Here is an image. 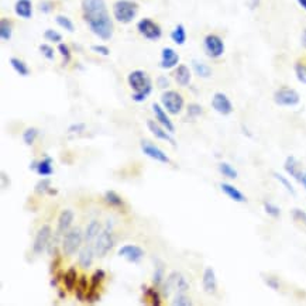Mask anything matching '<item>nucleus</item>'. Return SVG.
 <instances>
[{
    "label": "nucleus",
    "instance_id": "ea45409f",
    "mask_svg": "<svg viewBox=\"0 0 306 306\" xmlns=\"http://www.w3.org/2000/svg\"><path fill=\"white\" fill-rule=\"evenodd\" d=\"M272 175H274V178H275V179H277V181L279 182V183H281V185H282V187L285 188V189H287L289 193H291V195H292V196H295V195H296L295 188L292 187V183L289 182V179L287 178V176L282 175V174H279V172H274Z\"/></svg>",
    "mask_w": 306,
    "mask_h": 306
},
{
    "label": "nucleus",
    "instance_id": "0eeeda50",
    "mask_svg": "<svg viewBox=\"0 0 306 306\" xmlns=\"http://www.w3.org/2000/svg\"><path fill=\"white\" fill-rule=\"evenodd\" d=\"M137 31L150 41H158L162 37V30L158 24L155 23L154 20L148 17H144L141 20H138L137 23Z\"/></svg>",
    "mask_w": 306,
    "mask_h": 306
},
{
    "label": "nucleus",
    "instance_id": "f257e3e1",
    "mask_svg": "<svg viewBox=\"0 0 306 306\" xmlns=\"http://www.w3.org/2000/svg\"><path fill=\"white\" fill-rule=\"evenodd\" d=\"M82 17L93 34L108 41L113 37V22L109 16L105 0H82Z\"/></svg>",
    "mask_w": 306,
    "mask_h": 306
},
{
    "label": "nucleus",
    "instance_id": "79ce46f5",
    "mask_svg": "<svg viewBox=\"0 0 306 306\" xmlns=\"http://www.w3.org/2000/svg\"><path fill=\"white\" fill-rule=\"evenodd\" d=\"M295 75H296V79L299 80L300 84L306 85V64H295Z\"/></svg>",
    "mask_w": 306,
    "mask_h": 306
},
{
    "label": "nucleus",
    "instance_id": "e433bc0d",
    "mask_svg": "<svg viewBox=\"0 0 306 306\" xmlns=\"http://www.w3.org/2000/svg\"><path fill=\"white\" fill-rule=\"evenodd\" d=\"M40 134V131L37 127H29L23 131V142L26 146H33L34 141L37 140V137Z\"/></svg>",
    "mask_w": 306,
    "mask_h": 306
},
{
    "label": "nucleus",
    "instance_id": "c756f323",
    "mask_svg": "<svg viewBox=\"0 0 306 306\" xmlns=\"http://www.w3.org/2000/svg\"><path fill=\"white\" fill-rule=\"evenodd\" d=\"M171 40L175 43L176 46H183L187 43V30L183 24H176V27L171 31Z\"/></svg>",
    "mask_w": 306,
    "mask_h": 306
},
{
    "label": "nucleus",
    "instance_id": "a18cd8bd",
    "mask_svg": "<svg viewBox=\"0 0 306 306\" xmlns=\"http://www.w3.org/2000/svg\"><path fill=\"white\" fill-rule=\"evenodd\" d=\"M188 117H191V119H195V117H199L200 114L203 113V109L200 105L198 103H191V105H188Z\"/></svg>",
    "mask_w": 306,
    "mask_h": 306
},
{
    "label": "nucleus",
    "instance_id": "13d9d810",
    "mask_svg": "<svg viewBox=\"0 0 306 306\" xmlns=\"http://www.w3.org/2000/svg\"><path fill=\"white\" fill-rule=\"evenodd\" d=\"M157 85H158L159 89L165 91V89L170 88V79H168L167 76H158V78H157Z\"/></svg>",
    "mask_w": 306,
    "mask_h": 306
},
{
    "label": "nucleus",
    "instance_id": "5701e85b",
    "mask_svg": "<svg viewBox=\"0 0 306 306\" xmlns=\"http://www.w3.org/2000/svg\"><path fill=\"white\" fill-rule=\"evenodd\" d=\"M54 161L50 155H46L44 158L41 161H37V167H35V171L38 175L41 176H51L54 174Z\"/></svg>",
    "mask_w": 306,
    "mask_h": 306
},
{
    "label": "nucleus",
    "instance_id": "7c9ffc66",
    "mask_svg": "<svg viewBox=\"0 0 306 306\" xmlns=\"http://www.w3.org/2000/svg\"><path fill=\"white\" fill-rule=\"evenodd\" d=\"M10 65H12V68L14 69V72L20 75V76H29L30 75V68L27 67V64L24 63L23 59L12 57L10 58Z\"/></svg>",
    "mask_w": 306,
    "mask_h": 306
},
{
    "label": "nucleus",
    "instance_id": "7ed1b4c3",
    "mask_svg": "<svg viewBox=\"0 0 306 306\" xmlns=\"http://www.w3.org/2000/svg\"><path fill=\"white\" fill-rule=\"evenodd\" d=\"M113 17L121 24H129L136 18L138 5L133 0H117L113 5Z\"/></svg>",
    "mask_w": 306,
    "mask_h": 306
},
{
    "label": "nucleus",
    "instance_id": "6e6552de",
    "mask_svg": "<svg viewBox=\"0 0 306 306\" xmlns=\"http://www.w3.org/2000/svg\"><path fill=\"white\" fill-rule=\"evenodd\" d=\"M95 253L99 258H103L105 255L108 254L110 250L114 247V236L110 229H105L100 232V234L97 236V238L95 240Z\"/></svg>",
    "mask_w": 306,
    "mask_h": 306
},
{
    "label": "nucleus",
    "instance_id": "6ab92c4d",
    "mask_svg": "<svg viewBox=\"0 0 306 306\" xmlns=\"http://www.w3.org/2000/svg\"><path fill=\"white\" fill-rule=\"evenodd\" d=\"M75 215L74 212L71 209H64L61 213H59V217H58V225H57V234L63 236L64 233H67L72 226L74 223Z\"/></svg>",
    "mask_w": 306,
    "mask_h": 306
},
{
    "label": "nucleus",
    "instance_id": "9b49d317",
    "mask_svg": "<svg viewBox=\"0 0 306 306\" xmlns=\"http://www.w3.org/2000/svg\"><path fill=\"white\" fill-rule=\"evenodd\" d=\"M144 254H146V251L140 246H136V244H125L117 251L119 257L125 258L129 262H133V264H138L142 260Z\"/></svg>",
    "mask_w": 306,
    "mask_h": 306
},
{
    "label": "nucleus",
    "instance_id": "4be33fe9",
    "mask_svg": "<svg viewBox=\"0 0 306 306\" xmlns=\"http://www.w3.org/2000/svg\"><path fill=\"white\" fill-rule=\"evenodd\" d=\"M14 13L18 17L29 20L33 17V3L31 0H17L14 3Z\"/></svg>",
    "mask_w": 306,
    "mask_h": 306
},
{
    "label": "nucleus",
    "instance_id": "ddd939ff",
    "mask_svg": "<svg viewBox=\"0 0 306 306\" xmlns=\"http://www.w3.org/2000/svg\"><path fill=\"white\" fill-rule=\"evenodd\" d=\"M212 108L221 116H229L233 113V103L226 93L216 92L212 97Z\"/></svg>",
    "mask_w": 306,
    "mask_h": 306
},
{
    "label": "nucleus",
    "instance_id": "37998d69",
    "mask_svg": "<svg viewBox=\"0 0 306 306\" xmlns=\"http://www.w3.org/2000/svg\"><path fill=\"white\" fill-rule=\"evenodd\" d=\"M264 212L270 217H274V219H277V217L281 216V209L278 208L277 205L271 203V202H264Z\"/></svg>",
    "mask_w": 306,
    "mask_h": 306
},
{
    "label": "nucleus",
    "instance_id": "de8ad7c7",
    "mask_svg": "<svg viewBox=\"0 0 306 306\" xmlns=\"http://www.w3.org/2000/svg\"><path fill=\"white\" fill-rule=\"evenodd\" d=\"M40 52L43 54V57L48 59V61H52L55 58V52H54V48H52L50 44H41L40 46Z\"/></svg>",
    "mask_w": 306,
    "mask_h": 306
},
{
    "label": "nucleus",
    "instance_id": "a19ab883",
    "mask_svg": "<svg viewBox=\"0 0 306 306\" xmlns=\"http://www.w3.org/2000/svg\"><path fill=\"white\" fill-rule=\"evenodd\" d=\"M174 306H191L193 305V302L183 292H176V295L174 296V299L171 302Z\"/></svg>",
    "mask_w": 306,
    "mask_h": 306
},
{
    "label": "nucleus",
    "instance_id": "3c124183",
    "mask_svg": "<svg viewBox=\"0 0 306 306\" xmlns=\"http://www.w3.org/2000/svg\"><path fill=\"white\" fill-rule=\"evenodd\" d=\"M189 291V282L187 281V278L183 277V275H179L178 278V283H176V292H188Z\"/></svg>",
    "mask_w": 306,
    "mask_h": 306
},
{
    "label": "nucleus",
    "instance_id": "864d4df0",
    "mask_svg": "<svg viewBox=\"0 0 306 306\" xmlns=\"http://www.w3.org/2000/svg\"><path fill=\"white\" fill-rule=\"evenodd\" d=\"M41 13H44V14H48V13H51L54 10V3H52L51 0H44V2H41L40 6H38Z\"/></svg>",
    "mask_w": 306,
    "mask_h": 306
},
{
    "label": "nucleus",
    "instance_id": "bb28decb",
    "mask_svg": "<svg viewBox=\"0 0 306 306\" xmlns=\"http://www.w3.org/2000/svg\"><path fill=\"white\" fill-rule=\"evenodd\" d=\"M64 285L68 291H74L76 281H78V271L75 267H69L67 271L64 272Z\"/></svg>",
    "mask_w": 306,
    "mask_h": 306
},
{
    "label": "nucleus",
    "instance_id": "e2e57ef3",
    "mask_svg": "<svg viewBox=\"0 0 306 306\" xmlns=\"http://www.w3.org/2000/svg\"><path fill=\"white\" fill-rule=\"evenodd\" d=\"M58 298H59V299H65V298H67V294L64 292L63 289H58Z\"/></svg>",
    "mask_w": 306,
    "mask_h": 306
},
{
    "label": "nucleus",
    "instance_id": "72a5a7b5",
    "mask_svg": "<svg viewBox=\"0 0 306 306\" xmlns=\"http://www.w3.org/2000/svg\"><path fill=\"white\" fill-rule=\"evenodd\" d=\"M103 198H105V202L110 205V206H114V208H121L123 206V199L116 191H106L105 195H103Z\"/></svg>",
    "mask_w": 306,
    "mask_h": 306
},
{
    "label": "nucleus",
    "instance_id": "49530a36",
    "mask_svg": "<svg viewBox=\"0 0 306 306\" xmlns=\"http://www.w3.org/2000/svg\"><path fill=\"white\" fill-rule=\"evenodd\" d=\"M58 51H59V54L63 55L64 65H68L69 61H71V57H72V54H71V48H69L67 44L59 43V44H58Z\"/></svg>",
    "mask_w": 306,
    "mask_h": 306
},
{
    "label": "nucleus",
    "instance_id": "412c9836",
    "mask_svg": "<svg viewBox=\"0 0 306 306\" xmlns=\"http://www.w3.org/2000/svg\"><path fill=\"white\" fill-rule=\"evenodd\" d=\"M95 247L92 244H86L84 249L79 250V254H78V264H79L82 268H91L92 262H93V258H95Z\"/></svg>",
    "mask_w": 306,
    "mask_h": 306
},
{
    "label": "nucleus",
    "instance_id": "f704fd0d",
    "mask_svg": "<svg viewBox=\"0 0 306 306\" xmlns=\"http://www.w3.org/2000/svg\"><path fill=\"white\" fill-rule=\"evenodd\" d=\"M105 278H106V272L102 268H97L96 271L93 272V275L91 278V285H89V289L92 291H97V288L100 287V283L105 281Z\"/></svg>",
    "mask_w": 306,
    "mask_h": 306
},
{
    "label": "nucleus",
    "instance_id": "f8f14e48",
    "mask_svg": "<svg viewBox=\"0 0 306 306\" xmlns=\"http://www.w3.org/2000/svg\"><path fill=\"white\" fill-rule=\"evenodd\" d=\"M140 147H141V151L144 153V155H147L150 158H153L154 161H158L161 164H170L171 159L170 157L167 155V154L161 150L159 147H157L155 144H153L151 141H148V140H142L141 144H140Z\"/></svg>",
    "mask_w": 306,
    "mask_h": 306
},
{
    "label": "nucleus",
    "instance_id": "aec40b11",
    "mask_svg": "<svg viewBox=\"0 0 306 306\" xmlns=\"http://www.w3.org/2000/svg\"><path fill=\"white\" fill-rule=\"evenodd\" d=\"M220 189L221 192L226 195L227 198L232 199L233 202H237V203H244V202H247V198L244 196V193L237 189V188L232 185V183H229V182H221L220 183Z\"/></svg>",
    "mask_w": 306,
    "mask_h": 306
},
{
    "label": "nucleus",
    "instance_id": "5fc2aeb1",
    "mask_svg": "<svg viewBox=\"0 0 306 306\" xmlns=\"http://www.w3.org/2000/svg\"><path fill=\"white\" fill-rule=\"evenodd\" d=\"M91 50L93 52L99 54V55H103V57H108L109 54H110V50L106 46H91Z\"/></svg>",
    "mask_w": 306,
    "mask_h": 306
},
{
    "label": "nucleus",
    "instance_id": "9d476101",
    "mask_svg": "<svg viewBox=\"0 0 306 306\" xmlns=\"http://www.w3.org/2000/svg\"><path fill=\"white\" fill-rule=\"evenodd\" d=\"M51 237H52V233H51V227H50V225H44V226H41L34 237L33 253H34V254H41L44 250H47Z\"/></svg>",
    "mask_w": 306,
    "mask_h": 306
},
{
    "label": "nucleus",
    "instance_id": "4468645a",
    "mask_svg": "<svg viewBox=\"0 0 306 306\" xmlns=\"http://www.w3.org/2000/svg\"><path fill=\"white\" fill-rule=\"evenodd\" d=\"M147 127L150 133L153 134L155 138H158V140H162V141L170 142L171 146H175V138L172 137V133L164 129L162 126L159 125L157 120H148L147 121Z\"/></svg>",
    "mask_w": 306,
    "mask_h": 306
},
{
    "label": "nucleus",
    "instance_id": "a211bd4d",
    "mask_svg": "<svg viewBox=\"0 0 306 306\" xmlns=\"http://www.w3.org/2000/svg\"><path fill=\"white\" fill-rule=\"evenodd\" d=\"M283 170H285V172H287L288 175L292 176L295 181L300 182L302 176H303V172H302V170H300L299 161L295 158L294 155H289V157H287V158H285V162H283Z\"/></svg>",
    "mask_w": 306,
    "mask_h": 306
},
{
    "label": "nucleus",
    "instance_id": "58836bf2",
    "mask_svg": "<svg viewBox=\"0 0 306 306\" xmlns=\"http://www.w3.org/2000/svg\"><path fill=\"white\" fill-rule=\"evenodd\" d=\"M55 23H57L61 29L68 31V33H74L75 31V26L74 23H72V20L69 17H67V16H63V14L57 16V17H55Z\"/></svg>",
    "mask_w": 306,
    "mask_h": 306
},
{
    "label": "nucleus",
    "instance_id": "680f3d73",
    "mask_svg": "<svg viewBox=\"0 0 306 306\" xmlns=\"http://www.w3.org/2000/svg\"><path fill=\"white\" fill-rule=\"evenodd\" d=\"M300 44L306 50V29L302 31V35H300Z\"/></svg>",
    "mask_w": 306,
    "mask_h": 306
},
{
    "label": "nucleus",
    "instance_id": "4d7b16f0",
    "mask_svg": "<svg viewBox=\"0 0 306 306\" xmlns=\"http://www.w3.org/2000/svg\"><path fill=\"white\" fill-rule=\"evenodd\" d=\"M76 288L82 289L84 292L89 291V281H88V278H86L85 275H80L79 279H78V285H76Z\"/></svg>",
    "mask_w": 306,
    "mask_h": 306
},
{
    "label": "nucleus",
    "instance_id": "c9c22d12",
    "mask_svg": "<svg viewBox=\"0 0 306 306\" xmlns=\"http://www.w3.org/2000/svg\"><path fill=\"white\" fill-rule=\"evenodd\" d=\"M219 171H220V174L223 176H226V178H229V179H236L238 176V172L237 170L233 167V165H230L229 162H220L219 164Z\"/></svg>",
    "mask_w": 306,
    "mask_h": 306
},
{
    "label": "nucleus",
    "instance_id": "c85d7f7f",
    "mask_svg": "<svg viewBox=\"0 0 306 306\" xmlns=\"http://www.w3.org/2000/svg\"><path fill=\"white\" fill-rule=\"evenodd\" d=\"M179 272H171L170 277L165 279V282L162 283V295L164 296H170L171 292L175 289L176 291V283H178V278H179Z\"/></svg>",
    "mask_w": 306,
    "mask_h": 306
},
{
    "label": "nucleus",
    "instance_id": "bf43d9fd",
    "mask_svg": "<svg viewBox=\"0 0 306 306\" xmlns=\"http://www.w3.org/2000/svg\"><path fill=\"white\" fill-rule=\"evenodd\" d=\"M59 264H61V255L58 254V255H55V257H54V260H52L51 267H50V272H51V274H54V272L57 271V268L59 267Z\"/></svg>",
    "mask_w": 306,
    "mask_h": 306
},
{
    "label": "nucleus",
    "instance_id": "423d86ee",
    "mask_svg": "<svg viewBox=\"0 0 306 306\" xmlns=\"http://www.w3.org/2000/svg\"><path fill=\"white\" fill-rule=\"evenodd\" d=\"M274 102L277 103L278 106H282V108H294V106L299 105L300 96L299 93L292 88L282 86L274 93Z\"/></svg>",
    "mask_w": 306,
    "mask_h": 306
},
{
    "label": "nucleus",
    "instance_id": "69168bd1",
    "mask_svg": "<svg viewBox=\"0 0 306 306\" xmlns=\"http://www.w3.org/2000/svg\"><path fill=\"white\" fill-rule=\"evenodd\" d=\"M300 183H302V187H303V189L306 191V172L303 174V176H302V179H300Z\"/></svg>",
    "mask_w": 306,
    "mask_h": 306
},
{
    "label": "nucleus",
    "instance_id": "774afa93",
    "mask_svg": "<svg viewBox=\"0 0 306 306\" xmlns=\"http://www.w3.org/2000/svg\"><path fill=\"white\" fill-rule=\"evenodd\" d=\"M58 191L57 189H52V188H50V191H48V195H57Z\"/></svg>",
    "mask_w": 306,
    "mask_h": 306
},
{
    "label": "nucleus",
    "instance_id": "052dcab7",
    "mask_svg": "<svg viewBox=\"0 0 306 306\" xmlns=\"http://www.w3.org/2000/svg\"><path fill=\"white\" fill-rule=\"evenodd\" d=\"M0 179H2V188H3V189L10 187V179H9V176H7V174L5 171L0 172Z\"/></svg>",
    "mask_w": 306,
    "mask_h": 306
},
{
    "label": "nucleus",
    "instance_id": "20e7f679",
    "mask_svg": "<svg viewBox=\"0 0 306 306\" xmlns=\"http://www.w3.org/2000/svg\"><path fill=\"white\" fill-rule=\"evenodd\" d=\"M84 233L79 227L75 229H69L68 232L65 233V236L61 240V249L65 255H74L76 251L80 250V244L84 241Z\"/></svg>",
    "mask_w": 306,
    "mask_h": 306
},
{
    "label": "nucleus",
    "instance_id": "8fccbe9b",
    "mask_svg": "<svg viewBox=\"0 0 306 306\" xmlns=\"http://www.w3.org/2000/svg\"><path fill=\"white\" fill-rule=\"evenodd\" d=\"M264 282L268 288L274 289V291H278L279 289V279L277 277H274V275H267L264 277Z\"/></svg>",
    "mask_w": 306,
    "mask_h": 306
},
{
    "label": "nucleus",
    "instance_id": "473e14b6",
    "mask_svg": "<svg viewBox=\"0 0 306 306\" xmlns=\"http://www.w3.org/2000/svg\"><path fill=\"white\" fill-rule=\"evenodd\" d=\"M13 34V24L9 18L0 20V38L3 41H9Z\"/></svg>",
    "mask_w": 306,
    "mask_h": 306
},
{
    "label": "nucleus",
    "instance_id": "1a4fd4ad",
    "mask_svg": "<svg viewBox=\"0 0 306 306\" xmlns=\"http://www.w3.org/2000/svg\"><path fill=\"white\" fill-rule=\"evenodd\" d=\"M203 50L209 58H220L225 54V43L219 35L208 34L203 38Z\"/></svg>",
    "mask_w": 306,
    "mask_h": 306
},
{
    "label": "nucleus",
    "instance_id": "0e129e2a",
    "mask_svg": "<svg viewBox=\"0 0 306 306\" xmlns=\"http://www.w3.org/2000/svg\"><path fill=\"white\" fill-rule=\"evenodd\" d=\"M296 2H298V5L306 12V0H296Z\"/></svg>",
    "mask_w": 306,
    "mask_h": 306
},
{
    "label": "nucleus",
    "instance_id": "4c0bfd02",
    "mask_svg": "<svg viewBox=\"0 0 306 306\" xmlns=\"http://www.w3.org/2000/svg\"><path fill=\"white\" fill-rule=\"evenodd\" d=\"M50 188H51V181H50V178H48V176H41L40 181L35 183L34 192L37 193V195H44V193H48Z\"/></svg>",
    "mask_w": 306,
    "mask_h": 306
},
{
    "label": "nucleus",
    "instance_id": "b1692460",
    "mask_svg": "<svg viewBox=\"0 0 306 306\" xmlns=\"http://www.w3.org/2000/svg\"><path fill=\"white\" fill-rule=\"evenodd\" d=\"M191 78H192V74H191V69L188 68V65L179 64L175 69L176 84L179 86H188L191 84Z\"/></svg>",
    "mask_w": 306,
    "mask_h": 306
},
{
    "label": "nucleus",
    "instance_id": "338daca9",
    "mask_svg": "<svg viewBox=\"0 0 306 306\" xmlns=\"http://www.w3.org/2000/svg\"><path fill=\"white\" fill-rule=\"evenodd\" d=\"M35 167H37V161H35V159H34V161H31V164H30L29 168L31 171H35Z\"/></svg>",
    "mask_w": 306,
    "mask_h": 306
},
{
    "label": "nucleus",
    "instance_id": "f03ea898",
    "mask_svg": "<svg viewBox=\"0 0 306 306\" xmlns=\"http://www.w3.org/2000/svg\"><path fill=\"white\" fill-rule=\"evenodd\" d=\"M127 82H129V86L133 89L131 99L136 103H142L144 100H147V97L153 92L151 78L148 76L147 72H144L141 69L131 71L127 76Z\"/></svg>",
    "mask_w": 306,
    "mask_h": 306
},
{
    "label": "nucleus",
    "instance_id": "6e6d98bb",
    "mask_svg": "<svg viewBox=\"0 0 306 306\" xmlns=\"http://www.w3.org/2000/svg\"><path fill=\"white\" fill-rule=\"evenodd\" d=\"M84 130H86L85 123H75V125H71L68 127L69 134H74V133H82Z\"/></svg>",
    "mask_w": 306,
    "mask_h": 306
},
{
    "label": "nucleus",
    "instance_id": "393cba45",
    "mask_svg": "<svg viewBox=\"0 0 306 306\" xmlns=\"http://www.w3.org/2000/svg\"><path fill=\"white\" fill-rule=\"evenodd\" d=\"M102 232V226L100 223L97 220H92L88 226H86V230L84 232V238H85L86 244L93 243L95 240L97 238V236L100 234Z\"/></svg>",
    "mask_w": 306,
    "mask_h": 306
},
{
    "label": "nucleus",
    "instance_id": "09e8293b",
    "mask_svg": "<svg viewBox=\"0 0 306 306\" xmlns=\"http://www.w3.org/2000/svg\"><path fill=\"white\" fill-rule=\"evenodd\" d=\"M291 216H292V219L295 221H298V223H302V225H305L306 226V212L305 210L299 209V208H295L291 212Z\"/></svg>",
    "mask_w": 306,
    "mask_h": 306
},
{
    "label": "nucleus",
    "instance_id": "2f4dec72",
    "mask_svg": "<svg viewBox=\"0 0 306 306\" xmlns=\"http://www.w3.org/2000/svg\"><path fill=\"white\" fill-rule=\"evenodd\" d=\"M141 291L144 292V295H146V298L150 299V303H151V305L161 306L162 300H161V295H159V292L157 291V289L148 288V287H146V285H142Z\"/></svg>",
    "mask_w": 306,
    "mask_h": 306
},
{
    "label": "nucleus",
    "instance_id": "2eb2a0df",
    "mask_svg": "<svg viewBox=\"0 0 306 306\" xmlns=\"http://www.w3.org/2000/svg\"><path fill=\"white\" fill-rule=\"evenodd\" d=\"M179 65V55L175 50L171 47H165L161 51V61H159V68L172 69Z\"/></svg>",
    "mask_w": 306,
    "mask_h": 306
},
{
    "label": "nucleus",
    "instance_id": "c03bdc74",
    "mask_svg": "<svg viewBox=\"0 0 306 306\" xmlns=\"http://www.w3.org/2000/svg\"><path fill=\"white\" fill-rule=\"evenodd\" d=\"M44 38H46L47 41H50V43H61L63 41V35L58 33L57 30H52V29H48L44 31Z\"/></svg>",
    "mask_w": 306,
    "mask_h": 306
},
{
    "label": "nucleus",
    "instance_id": "dca6fc26",
    "mask_svg": "<svg viewBox=\"0 0 306 306\" xmlns=\"http://www.w3.org/2000/svg\"><path fill=\"white\" fill-rule=\"evenodd\" d=\"M153 112H154V117H155V120H157V121H158L159 125L162 126L164 129H167L170 133H174V131H175V126H174L172 120H171L170 116H168L170 113L162 108V105H159V103H154Z\"/></svg>",
    "mask_w": 306,
    "mask_h": 306
},
{
    "label": "nucleus",
    "instance_id": "cd10ccee",
    "mask_svg": "<svg viewBox=\"0 0 306 306\" xmlns=\"http://www.w3.org/2000/svg\"><path fill=\"white\" fill-rule=\"evenodd\" d=\"M192 69L195 74L198 75L199 78H203V79H208L212 76V68L209 65H206L202 61H198V59H193L192 61Z\"/></svg>",
    "mask_w": 306,
    "mask_h": 306
},
{
    "label": "nucleus",
    "instance_id": "a878e982",
    "mask_svg": "<svg viewBox=\"0 0 306 306\" xmlns=\"http://www.w3.org/2000/svg\"><path fill=\"white\" fill-rule=\"evenodd\" d=\"M154 262H155V270H154L153 274V283L155 287H161V285L164 283L165 266L164 262L159 260V258H155Z\"/></svg>",
    "mask_w": 306,
    "mask_h": 306
},
{
    "label": "nucleus",
    "instance_id": "f3484780",
    "mask_svg": "<svg viewBox=\"0 0 306 306\" xmlns=\"http://www.w3.org/2000/svg\"><path fill=\"white\" fill-rule=\"evenodd\" d=\"M202 287L206 294H215L217 291V278H216V272L212 267H206L202 275Z\"/></svg>",
    "mask_w": 306,
    "mask_h": 306
},
{
    "label": "nucleus",
    "instance_id": "39448f33",
    "mask_svg": "<svg viewBox=\"0 0 306 306\" xmlns=\"http://www.w3.org/2000/svg\"><path fill=\"white\" fill-rule=\"evenodd\" d=\"M161 105L168 113L172 114V116H176V114H179L183 110L185 100H183V97H182L179 92L165 91L161 95Z\"/></svg>",
    "mask_w": 306,
    "mask_h": 306
},
{
    "label": "nucleus",
    "instance_id": "603ef678",
    "mask_svg": "<svg viewBox=\"0 0 306 306\" xmlns=\"http://www.w3.org/2000/svg\"><path fill=\"white\" fill-rule=\"evenodd\" d=\"M99 300H100V295L97 294V291L89 289V291L86 292V302H88L89 305H95Z\"/></svg>",
    "mask_w": 306,
    "mask_h": 306
}]
</instances>
